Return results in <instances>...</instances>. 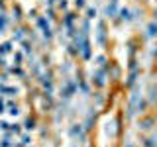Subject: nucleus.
<instances>
[{
	"instance_id": "1",
	"label": "nucleus",
	"mask_w": 157,
	"mask_h": 147,
	"mask_svg": "<svg viewBox=\"0 0 157 147\" xmlns=\"http://www.w3.org/2000/svg\"><path fill=\"white\" fill-rule=\"evenodd\" d=\"M147 29H149V32H147V33H149L151 37H153V36H157V26H155V24H151V26L147 28Z\"/></svg>"
}]
</instances>
